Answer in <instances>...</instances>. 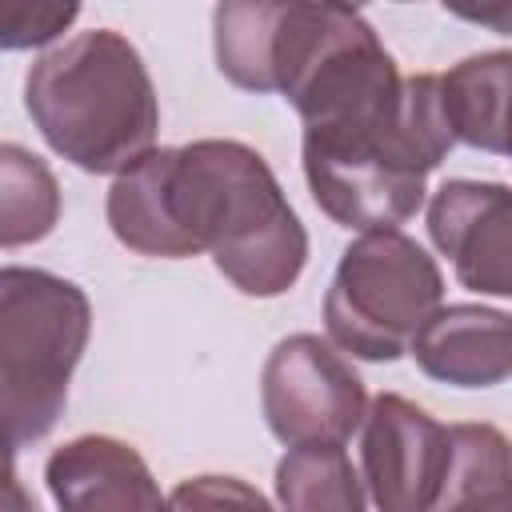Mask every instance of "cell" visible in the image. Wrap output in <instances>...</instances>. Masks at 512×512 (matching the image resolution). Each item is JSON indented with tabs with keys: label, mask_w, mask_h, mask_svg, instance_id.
<instances>
[{
	"label": "cell",
	"mask_w": 512,
	"mask_h": 512,
	"mask_svg": "<svg viewBox=\"0 0 512 512\" xmlns=\"http://www.w3.org/2000/svg\"><path fill=\"white\" fill-rule=\"evenodd\" d=\"M428 236L464 288L512 296V192L500 180H444L428 204Z\"/></svg>",
	"instance_id": "ba28073f"
},
{
	"label": "cell",
	"mask_w": 512,
	"mask_h": 512,
	"mask_svg": "<svg viewBox=\"0 0 512 512\" xmlns=\"http://www.w3.org/2000/svg\"><path fill=\"white\" fill-rule=\"evenodd\" d=\"M276 500L300 512H360L368 504V492L344 444H288L276 464Z\"/></svg>",
	"instance_id": "9a60e30c"
},
{
	"label": "cell",
	"mask_w": 512,
	"mask_h": 512,
	"mask_svg": "<svg viewBox=\"0 0 512 512\" xmlns=\"http://www.w3.org/2000/svg\"><path fill=\"white\" fill-rule=\"evenodd\" d=\"M60 180L32 148L0 140V248H28L60 224Z\"/></svg>",
	"instance_id": "4fadbf2b"
},
{
	"label": "cell",
	"mask_w": 512,
	"mask_h": 512,
	"mask_svg": "<svg viewBox=\"0 0 512 512\" xmlns=\"http://www.w3.org/2000/svg\"><path fill=\"white\" fill-rule=\"evenodd\" d=\"M48 492L60 508H160L164 496L144 464V456L116 436H76L60 444L44 464Z\"/></svg>",
	"instance_id": "30bf717a"
},
{
	"label": "cell",
	"mask_w": 512,
	"mask_h": 512,
	"mask_svg": "<svg viewBox=\"0 0 512 512\" xmlns=\"http://www.w3.org/2000/svg\"><path fill=\"white\" fill-rule=\"evenodd\" d=\"M24 108L44 144L92 176H116L156 148L160 100L144 56L116 28L76 32L40 52Z\"/></svg>",
	"instance_id": "7a4b0ae2"
},
{
	"label": "cell",
	"mask_w": 512,
	"mask_h": 512,
	"mask_svg": "<svg viewBox=\"0 0 512 512\" xmlns=\"http://www.w3.org/2000/svg\"><path fill=\"white\" fill-rule=\"evenodd\" d=\"M360 480L376 508L420 512L436 508L448 468V424L420 404L380 392L360 420Z\"/></svg>",
	"instance_id": "52a82bcc"
},
{
	"label": "cell",
	"mask_w": 512,
	"mask_h": 512,
	"mask_svg": "<svg viewBox=\"0 0 512 512\" xmlns=\"http://www.w3.org/2000/svg\"><path fill=\"white\" fill-rule=\"evenodd\" d=\"M4 508L24 512V508H32V496L24 492V484H20V476H16V444H12V436L0 428V512H4Z\"/></svg>",
	"instance_id": "d6986e66"
},
{
	"label": "cell",
	"mask_w": 512,
	"mask_h": 512,
	"mask_svg": "<svg viewBox=\"0 0 512 512\" xmlns=\"http://www.w3.org/2000/svg\"><path fill=\"white\" fill-rule=\"evenodd\" d=\"M292 4L296 0H216L212 52L228 84L244 92H276L272 68Z\"/></svg>",
	"instance_id": "7c38bea8"
},
{
	"label": "cell",
	"mask_w": 512,
	"mask_h": 512,
	"mask_svg": "<svg viewBox=\"0 0 512 512\" xmlns=\"http://www.w3.org/2000/svg\"><path fill=\"white\" fill-rule=\"evenodd\" d=\"M112 236L156 260L208 252L244 296H284L308 260V232L268 160L244 140L152 148L108 188Z\"/></svg>",
	"instance_id": "6da1fadb"
},
{
	"label": "cell",
	"mask_w": 512,
	"mask_h": 512,
	"mask_svg": "<svg viewBox=\"0 0 512 512\" xmlns=\"http://www.w3.org/2000/svg\"><path fill=\"white\" fill-rule=\"evenodd\" d=\"M452 16L468 24H484L492 32H512V0H440Z\"/></svg>",
	"instance_id": "ac0fdd59"
},
{
	"label": "cell",
	"mask_w": 512,
	"mask_h": 512,
	"mask_svg": "<svg viewBox=\"0 0 512 512\" xmlns=\"http://www.w3.org/2000/svg\"><path fill=\"white\" fill-rule=\"evenodd\" d=\"M452 148L440 72H416L404 76L400 104L384 128L356 136L304 128L300 160L316 208L340 228L372 232L400 228L424 208L428 172L440 168Z\"/></svg>",
	"instance_id": "3957f363"
},
{
	"label": "cell",
	"mask_w": 512,
	"mask_h": 512,
	"mask_svg": "<svg viewBox=\"0 0 512 512\" xmlns=\"http://www.w3.org/2000/svg\"><path fill=\"white\" fill-rule=\"evenodd\" d=\"M332 4H344V8H356V12H360L368 0H332Z\"/></svg>",
	"instance_id": "ffe728a7"
},
{
	"label": "cell",
	"mask_w": 512,
	"mask_h": 512,
	"mask_svg": "<svg viewBox=\"0 0 512 512\" xmlns=\"http://www.w3.org/2000/svg\"><path fill=\"white\" fill-rule=\"evenodd\" d=\"M88 336L80 284L48 268H0V428L16 448L56 428Z\"/></svg>",
	"instance_id": "277c9868"
},
{
	"label": "cell",
	"mask_w": 512,
	"mask_h": 512,
	"mask_svg": "<svg viewBox=\"0 0 512 512\" xmlns=\"http://www.w3.org/2000/svg\"><path fill=\"white\" fill-rule=\"evenodd\" d=\"M268 432L288 444H348L364 420L368 392L352 360L316 332L284 336L260 372Z\"/></svg>",
	"instance_id": "8992f818"
},
{
	"label": "cell",
	"mask_w": 512,
	"mask_h": 512,
	"mask_svg": "<svg viewBox=\"0 0 512 512\" xmlns=\"http://www.w3.org/2000/svg\"><path fill=\"white\" fill-rule=\"evenodd\" d=\"M168 504H176V508H188V504H208V508H216V504L268 508V500L256 488H248L244 480H236V476H196V480H184L168 496Z\"/></svg>",
	"instance_id": "e0dca14e"
},
{
	"label": "cell",
	"mask_w": 512,
	"mask_h": 512,
	"mask_svg": "<svg viewBox=\"0 0 512 512\" xmlns=\"http://www.w3.org/2000/svg\"><path fill=\"white\" fill-rule=\"evenodd\" d=\"M416 368L452 388H496L512 372V320L484 304H440L412 336Z\"/></svg>",
	"instance_id": "9c48e42d"
},
{
	"label": "cell",
	"mask_w": 512,
	"mask_h": 512,
	"mask_svg": "<svg viewBox=\"0 0 512 512\" xmlns=\"http://www.w3.org/2000/svg\"><path fill=\"white\" fill-rule=\"evenodd\" d=\"M508 440L492 424H448V468L436 508H508Z\"/></svg>",
	"instance_id": "5bb4252c"
},
{
	"label": "cell",
	"mask_w": 512,
	"mask_h": 512,
	"mask_svg": "<svg viewBox=\"0 0 512 512\" xmlns=\"http://www.w3.org/2000/svg\"><path fill=\"white\" fill-rule=\"evenodd\" d=\"M80 16V0H0V52L56 44Z\"/></svg>",
	"instance_id": "2e32d148"
},
{
	"label": "cell",
	"mask_w": 512,
	"mask_h": 512,
	"mask_svg": "<svg viewBox=\"0 0 512 512\" xmlns=\"http://www.w3.org/2000/svg\"><path fill=\"white\" fill-rule=\"evenodd\" d=\"M508 48L476 52L440 72V104L456 144L504 156L508 152Z\"/></svg>",
	"instance_id": "8fae6325"
},
{
	"label": "cell",
	"mask_w": 512,
	"mask_h": 512,
	"mask_svg": "<svg viewBox=\"0 0 512 512\" xmlns=\"http://www.w3.org/2000/svg\"><path fill=\"white\" fill-rule=\"evenodd\" d=\"M440 304V264L400 228H372L340 252L324 292V328L340 352L392 364Z\"/></svg>",
	"instance_id": "5b68a950"
}]
</instances>
